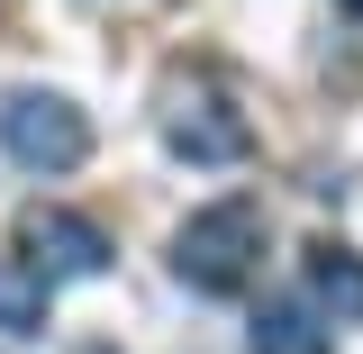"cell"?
I'll return each instance as SVG.
<instances>
[{"mask_svg": "<svg viewBox=\"0 0 363 354\" xmlns=\"http://www.w3.org/2000/svg\"><path fill=\"white\" fill-rule=\"evenodd\" d=\"M173 272L209 300H236L255 272H264V200H209L191 209L173 236Z\"/></svg>", "mask_w": 363, "mask_h": 354, "instance_id": "6da1fadb", "label": "cell"}, {"mask_svg": "<svg viewBox=\"0 0 363 354\" xmlns=\"http://www.w3.org/2000/svg\"><path fill=\"white\" fill-rule=\"evenodd\" d=\"M164 145L191 155V164H245L255 155V128L236 118V100L209 73H173L164 82Z\"/></svg>", "mask_w": 363, "mask_h": 354, "instance_id": "7a4b0ae2", "label": "cell"}, {"mask_svg": "<svg viewBox=\"0 0 363 354\" xmlns=\"http://www.w3.org/2000/svg\"><path fill=\"white\" fill-rule=\"evenodd\" d=\"M0 145H9V164H28V173H73L91 155V118L64 91H9V100H0Z\"/></svg>", "mask_w": 363, "mask_h": 354, "instance_id": "3957f363", "label": "cell"}, {"mask_svg": "<svg viewBox=\"0 0 363 354\" xmlns=\"http://www.w3.org/2000/svg\"><path fill=\"white\" fill-rule=\"evenodd\" d=\"M18 255L45 272V282H91V272H109V236L91 219H73V209H28L18 219Z\"/></svg>", "mask_w": 363, "mask_h": 354, "instance_id": "277c9868", "label": "cell"}, {"mask_svg": "<svg viewBox=\"0 0 363 354\" xmlns=\"http://www.w3.org/2000/svg\"><path fill=\"white\" fill-rule=\"evenodd\" d=\"M309 300L336 309V318H363V255L354 245H336V236L309 245Z\"/></svg>", "mask_w": 363, "mask_h": 354, "instance_id": "5b68a950", "label": "cell"}, {"mask_svg": "<svg viewBox=\"0 0 363 354\" xmlns=\"http://www.w3.org/2000/svg\"><path fill=\"white\" fill-rule=\"evenodd\" d=\"M0 336H45V272L28 255H0Z\"/></svg>", "mask_w": 363, "mask_h": 354, "instance_id": "8992f818", "label": "cell"}, {"mask_svg": "<svg viewBox=\"0 0 363 354\" xmlns=\"http://www.w3.org/2000/svg\"><path fill=\"white\" fill-rule=\"evenodd\" d=\"M255 354H327L318 309H300V300H272V309L255 318Z\"/></svg>", "mask_w": 363, "mask_h": 354, "instance_id": "52a82bcc", "label": "cell"}, {"mask_svg": "<svg viewBox=\"0 0 363 354\" xmlns=\"http://www.w3.org/2000/svg\"><path fill=\"white\" fill-rule=\"evenodd\" d=\"M336 9H354V18H363V0H336Z\"/></svg>", "mask_w": 363, "mask_h": 354, "instance_id": "ba28073f", "label": "cell"}]
</instances>
